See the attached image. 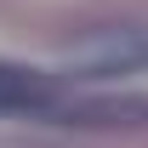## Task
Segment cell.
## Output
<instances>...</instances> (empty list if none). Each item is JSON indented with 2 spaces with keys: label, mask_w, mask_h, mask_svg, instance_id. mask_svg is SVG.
<instances>
[{
  "label": "cell",
  "mask_w": 148,
  "mask_h": 148,
  "mask_svg": "<svg viewBox=\"0 0 148 148\" xmlns=\"http://www.w3.org/2000/svg\"><path fill=\"white\" fill-rule=\"evenodd\" d=\"M74 74H137L148 69V23H103L69 46Z\"/></svg>",
  "instance_id": "obj_1"
},
{
  "label": "cell",
  "mask_w": 148,
  "mask_h": 148,
  "mask_svg": "<svg viewBox=\"0 0 148 148\" xmlns=\"http://www.w3.org/2000/svg\"><path fill=\"white\" fill-rule=\"evenodd\" d=\"M46 103H51V86L34 69L0 63V108H46Z\"/></svg>",
  "instance_id": "obj_2"
}]
</instances>
